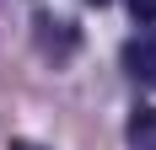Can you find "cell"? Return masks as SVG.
I'll return each instance as SVG.
<instances>
[{
    "instance_id": "cell-1",
    "label": "cell",
    "mask_w": 156,
    "mask_h": 150,
    "mask_svg": "<svg viewBox=\"0 0 156 150\" xmlns=\"http://www.w3.org/2000/svg\"><path fill=\"white\" fill-rule=\"evenodd\" d=\"M124 70L140 86H156V38H129L124 43Z\"/></svg>"
},
{
    "instance_id": "cell-4",
    "label": "cell",
    "mask_w": 156,
    "mask_h": 150,
    "mask_svg": "<svg viewBox=\"0 0 156 150\" xmlns=\"http://www.w3.org/2000/svg\"><path fill=\"white\" fill-rule=\"evenodd\" d=\"M129 16H135L140 27H151L156 22V0H129Z\"/></svg>"
},
{
    "instance_id": "cell-6",
    "label": "cell",
    "mask_w": 156,
    "mask_h": 150,
    "mask_svg": "<svg viewBox=\"0 0 156 150\" xmlns=\"http://www.w3.org/2000/svg\"><path fill=\"white\" fill-rule=\"evenodd\" d=\"M86 5H108V0H86Z\"/></svg>"
},
{
    "instance_id": "cell-3",
    "label": "cell",
    "mask_w": 156,
    "mask_h": 150,
    "mask_svg": "<svg viewBox=\"0 0 156 150\" xmlns=\"http://www.w3.org/2000/svg\"><path fill=\"white\" fill-rule=\"evenodd\" d=\"M38 43L43 48H76V32H70V22H54V16H43V22H38Z\"/></svg>"
},
{
    "instance_id": "cell-5",
    "label": "cell",
    "mask_w": 156,
    "mask_h": 150,
    "mask_svg": "<svg viewBox=\"0 0 156 150\" xmlns=\"http://www.w3.org/2000/svg\"><path fill=\"white\" fill-rule=\"evenodd\" d=\"M11 150H43V145H32V139H16V145Z\"/></svg>"
},
{
    "instance_id": "cell-2",
    "label": "cell",
    "mask_w": 156,
    "mask_h": 150,
    "mask_svg": "<svg viewBox=\"0 0 156 150\" xmlns=\"http://www.w3.org/2000/svg\"><path fill=\"white\" fill-rule=\"evenodd\" d=\"M124 139H129V150H156V107H135L129 113Z\"/></svg>"
}]
</instances>
